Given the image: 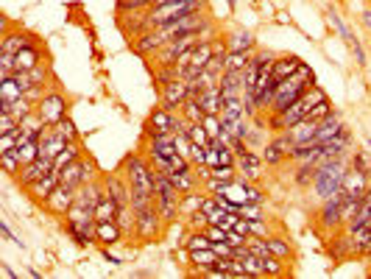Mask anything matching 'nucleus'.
<instances>
[{
  "mask_svg": "<svg viewBox=\"0 0 371 279\" xmlns=\"http://www.w3.org/2000/svg\"><path fill=\"white\" fill-rule=\"evenodd\" d=\"M179 248L181 251H193V248H213V240L204 229H188L184 240H179Z\"/></svg>",
  "mask_w": 371,
  "mask_h": 279,
  "instance_id": "34",
  "label": "nucleus"
},
{
  "mask_svg": "<svg viewBox=\"0 0 371 279\" xmlns=\"http://www.w3.org/2000/svg\"><path fill=\"white\" fill-rule=\"evenodd\" d=\"M226 48L229 51H249V54H254L257 51V40H254V34L249 29H238V31H232L226 37Z\"/></svg>",
  "mask_w": 371,
  "mask_h": 279,
  "instance_id": "30",
  "label": "nucleus"
},
{
  "mask_svg": "<svg viewBox=\"0 0 371 279\" xmlns=\"http://www.w3.org/2000/svg\"><path fill=\"white\" fill-rule=\"evenodd\" d=\"M101 257H104V260H106L109 265H115V268H120V265L126 262L123 257H117V254H112V251H109V246H101Z\"/></svg>",
  "mask_w": 371,
  "mask_h": 279,
  "instance_id": "56",
  "label": "nucleus"
},
{
  "mask_svg": "<svg viewBox=\"0 0 371 279\" xmlns=\"http://www.w3.org/2000/svg\"><path fill=\"white\" fill-rule=\"evenodd\" d=\"M293 145H296V143L288 137V131L274 134V137L263 145V162H265V168H279L282 162H288V154H290Z\"/></svg>",
  "mask_w": 371,
  "mask_h": 279,
  "instance_id": "9",
  "label": "nucleus"
},
{
  "mask_svg": "<svg viewBox=\"0 0 371 279\" xmlns=\"http://www.w3.org/2000/svg\"><path fill=\"white\" fill-rule=\"evenodd\" d=\"M0 271H3V276H6V279H17V273H15V271H12L9 265H3V268H0Z\"/></svg>",
  "mask_w": 371,
  "mask_h": 279,
  "instance_id": "59",
  "label": "nucleus"
},
{
  "mask_svg": "<svg viewBox=\"0 0 371 279\" xmlns=\"http://www.w3.org/2000/svg\"><path fill=\"white\" fill-rule=\"evenodd\" d=\"M15 151H17L20 162H23V165H28V162H34V159L40 157V140H31V143H23V145H17Z\"/></svg>",
  "mask_w": 371,
  "mask_h": 279,
  "instance_id": "45",
  "label": "nucleus"
},
{
  "mask_svg": "<svg viewBox=\"0 0 371 279\" xmlns=\"http://www.w3.org/2000/svg\"><path fill=\"white\" fill-rule=\"evenodd\" d=\"M0 165H3V173H9L12 179H17L20 170H23V162H20L17 151H3L0 154Z\"/></svg>",
  "mask_w": 371,
  "mask_h": 279,
  "instance_id": "42",
  "label": "nucleus"
},
{
  "mask_svg": "<svg viewBox=\"0 0 371 279\" xmlns=\"http://www.w3.org/2000/svg\"><path fill=\"white\" fill-rule=\"evenodd\" d=\"M221 93L224 98H235V95H243V70H226L221 76Z\"/></svg>",
  "mask_w": 371,
  "mask_h": 279,
  "instance_id": "33",
  "label": "nucleus"
},
{
  "mask_svg": "<svg viewBox=\"0 0 371 279\" xmlns=\"http://www.w3.org/2000/svg\"><path fill=\"white\" fill-rule=\"evenodd\" d=\"M313 84H315V73H313V67H310L307 62H302V67H299L290 79L277 81V93H274V101H271V106H268L265 115H282V112H285L293 101H299L302 93H304L307 87H313Z\"/></svg>",
  "mask_w": 371,
  "mask_h": 279,
  "instance_id": "2",
  "label": "nucleus"
},
{
  "mask_svg": "<svg viewBox=\"0 0 371 279\" xmlns=\"http://www.w3.org/2000/svg\"><path fill=\"white\" fill-rule=\"evenodd\" d=\"M368 187H371V176H365L363 170L349 165L346 176H343V184H340V193H346V196H365Z\"/></svg>",
  "mask_w": 371,
  "mask_h": 279,
  "instance_id": "22",
  "label": "nucleus"
},
{
  "mask_svg": "<svg viewBox=\"0 0 371 279\" xmlns=\"http://www.w3.org/2000/svg\"><path fill=\"white\" fill-rule=\"evenodd\" d=\"M263 168H265V162H263V154H257V151H243V154H238V173L243 176V179H249V182H260L263 179Z\"/></svg>",
  "mask_w": 371,
  "mask_h": 279,
  "instance_id": "15",
  "label": "nucleus"
},
{
  "mask_svg": "<svg viewBox=\"0 0 371 279\" xmlns=\"http://www.w3.org/2000/svg\"><path fill=\"white\" fill-rule=\"evenodd\" d=\"M365 145H368V151H371V137H368V140H365Z\"/></svg>",
  "mask_w": 371,
  "mask_h": 279,
  "instance_id": "62",
  "label": "nucleus"
},
{
  "mask_svg": "<svg viewBox=\"0 0 371 279\" xmlns=\"http://www.w3.org/2000/svg\"><path fill=\"white\" fill-rule=\"evenodd\" d=\"M315 131H318V120L304 118V120H299V123H293V126L288 129V137H290L296 145H302V143H313V140H315Z\"/></svg>",
  "mask_w": 371,
  "mask_h": 279,
  "instance_id": "28",
  "label": "nucleus"
},
{
  "mask_svg": "<svg viewBox=\"0 0 371 279\" xmlns=\"http://www.w3.org/2000/svg\"><path fill=\"white\" fill-rule=\"evenodd\" d=\"M34 112H37V104H31V101L23 95V98H17V101L12 104V112H9V115H12L17 123H23V120H26V118H31Z\"/></svg>",
  "mask_w": 371,
  "mask_h": 279,
  "instance_id": "43",
  "label": "nucleus"
},
{
  "mask_svg": "<svg viewBox=\"0 0 371 279\" xmlns=\"http://www.w3.org/2000/svg\"><path fill=\"white\" fill-rule=\"evenodd\" d=\"M299 67H302V56H296V54H279V56L274 59V79H277V81H285V79H290Z\"/></svg>",
  "mask_w": 371,
  "mask_h": 279,
  "instance_id": "26",
  "label": "nucleus"
},
{
  "mask_svg": "<svg viewBox=\"0 0 371 279\" xmlns=\"http://www.w3.org/2000/svg\"><path fill=\"white\" fill-rule=\"evenodd\" d=\"M188 98H190V87H188V79H181V76H176L173 81H167L159 90V104L167 106V109H173V112H179Z\"/></svg>",
  "mask_w": 371,
  "mask_h": 279,
  "instance_id": "11",
  "label": "nucleus"
},
{
  "mask_svg": "<svg viewBox=\"0 0 371 279\" xmlns=\"http://www.w3.org/2000/svg\"><path fill=\"white\" fill-rule=\"evenodd\" d=\"M20 123L12 118V115H0V134H9V131H15Z\"/></svg>",
  "mask_w": 371,
  "mask_h": 279,
  "instance_id": "55",
  "label": "nucleus"
},
{
  "mask_svg": "<svg viewBox=\"0 0 371 279\" xmlns=\"http://www.w3.org/2000/svg\"><path fill=\"white\" fill-rule=\"evenodd\" d=\"M349 126L343 123V118H340V112H332V115H327L321 123H318V131H315V140L313 143H327V140H335L338 134H343Z\"/></svg>",
  "mask_w": 371,
  "mask_h": 279,
  "instance_id": "23",
  "label": "nucleus"
},
{
  "mask_svg": "<svg viewBox=\"0 0 371 279\" xmlns=\"http://www.w3.org/2000/svg\"><path fill=\"white\" fill-rule=\"evenodd\" d=\"M162 45H165V40H162V34H159L156 29L142 31V34H137V37L131 40L134 54H137V56H142V59H154V54H156Z\"/></svg>",
  "mask_w": 371,
  "mask_h": 279,
  "instance_id": "17",
  "label": "nucleus"
},
{
  "mask_svg": "<svg viewBox=\"0 0 371 279\" xmlns=\"http://www.w3.org/2000/svg\"><path fill=\"white\" fill-rule=\"evenodd\" d=\"M53 129H56L62 137H67L70 143H73V140H81V137H79V129H76V123H73V118H70V115H67V118H62Z\"/></svg>",
  "mask_w": 371,
  "mask_h": 279,
  "instance_id": "49",
  "label": "nucleus"
},
{
  "mask_svg": "<svg viewBox=\"0 0 371 279\" xmlns=\"http://www.w3.org/2000/svg\"><path fill=\"white\" fill-rule=\"evenodd\" d=\"M327 251L332 254V260H346V257H354V248H352V234L346 229H338L332 243L327 246Z\"/></svg>",
  "mask_w": 371,
  "mask_h": 279,
  "instance_id": "29",
  "label": "nucleus"
},
{
  "mask_svg": "<svg viewBox=\"0 0 371 279\" xmlns=\"http://www.w3.org/2000/svg\"><path fill=\"white\" fill-rule=\"evenodd\" d=\"M170 182L176 184L179 193H193V190H201V179L196 173V165L188 168V170H176V173H167Z\"/></svg>",
  "mask_w": 371,
  "mask_h": 279,
  "instance_id": "25",
  "label": "nucleus"
},
{
  "mask_svg": "<svg viewBox=\"0 0 371 279\" xmlns=\"http://www.w3.org/2000/svg\"><path fill=\"white\" fill-rule=\"evenodd\" d=\"M332 112H335V109H332V104H329V98H327V101H321L318 106H313L307 118H310V120H318V123H321V120H324L327 115H332Z\"/></svg>",
  "mask_w": 371,
  "mask_h": 279,
  "instance_id": "51",
  "label": "nucleus"
},
{
  "mask_svg": "<svg viewBox=\"0 0 371 279\" xmlns=\"http://www.w3.org/2000/svg\"><path fill=\"white\" fill-rule=\"evenodd\" d=\"M42 62H48L42 45H40V42H37V45H28V48H23V51L15 54V73H31V70L40 67Z\"/></svg>",
  "mask_w": 371,
  "mask_h": 279,
  "instance_id": "18",
  "label": "nucleus"
},
{
  "mask_svg": "<svg viewBox=\"0 0 371 279\" xmlns=\"http://www.w3.org/2000/svg\"><path fill=\"white\" fill-rule=\"evenodd\" d=\"M184 221H188V229H207L210 226V218H207V212H193V215H188V218H184Z\"/></svg>",
  "mask_w": 371,
  "mask_h": 279,
  "instance_id": "52",
  "label": "nucleus"
},
{
  "mask_svg": "<svg viewBox=\"0 0 371 279\" xmlns=\"http://www.w3.org/2000/svg\"><path fill=\"white\" fill-rule=\"evenodd\" d=\"M37 115L42 118L45 126H56L62 118L70 115V98H67L59 87H51V90L45 93V98L37 104Z\"/></svg>",
  "mask_w": 371,
  "mask_h": 279,
  "instance_id": "6",
  "label": "nucleus"
},
{
  "mask_svg": "<svg viewBox=\"0 0 371 279\" xmlns=\"http://www.w3.org/2000/svg\"><path fill=\"white\" fill-rule=\"evenodd\" d=\"M315 162H296L293 165V173H290V182L299 187V190H310L313 187V179H315Z\"/></svg>",
  "mask_w": 371,
  "mask_h": 279,
  "instance_id": "32",
  "label": "nucleus"
},
{
  "mask_svg": "<svg viewBox=\"0 0 371 279\" xmlns=\"http://www.w3.org/2000/svg\"><path fill=\"white\" fill-rule=\"evenodd\" d=\"M193 98L201 101V106H204L207 115H221V109H224V93H221L218 84H215V87H207L204 93H199V95H193Z\"/></svg>",
  "mask_w": 371,
  "mask_h": 279,
  "instance_id": "31",
  "label": "nucleus"
},
{
  "mask_svg": "<svg viewBox=\"0 0 371 279\" xmlns=\"http://www.w3.org/2000/svg\"><path fill=\"white\" fill-rule=\"evenodd\" d=\"M360 20H363V26L371 31V9H363V15H360Z\"/></svg>",
  "mask_w": 371,
  "mask_h": 279,
  "instance_id": "57",
  "label": "nucleus"
},
{
  "mask_svg": "<svg viewBox=\"0 0 371 279\" xmlns=\"http://www.w3.org/2000/svg\"><path fill=\"white\" fill-rule=\"evenodd\" d=\"M188 140L196 145H210V134H207L204 123H188Z\"/></svg>",
  "mask_w": 371,
  "mask_h": 279,
  "instance_id": "47",
  "label": "nucleus"
},
{
  "mask_svg": "<svg viewBox=\"0 0 371 279\" xmlns=\"http://www.w3.org/2000/svg\"><path fill=\"white\" fill-rule=\"evenodd\" d=\"M246 232H249V237H268V234H274V229H271L268 218H260V221H246Z\"/></svg>",
  "mask_w": 371,
  "mask_h": 279,
  "instance_id": "46",
  "label": "nucleus"
},
{
  "mask_svg": "<svg viewBox=\"0 0 371 279\" xmlns=\"http://www.w3.org/2000/svg\"><path fill=\"white\" fill-rule=\"evenodd\" d=\"M218 45H221V40H201V42H196L190 51H188V67L181 70V79H196L199 73H204L207 70V65H210V59L215 56V51H218Z\"/></svg>",
  "mask_w": 371,
  "mask_h": 279,
  "instance_id": "7",
  "label": "nucleus"
},
{
  "mask_svg": "<svg viewBox=\"0 0 371 279\" xmlns=\"http://www.w3.org/2000/svg\"><path fill=\"white\" fill-rule=\"evenodd\" d=\"M17 148V129L9 131V134H0V154L3 151H15Z\"/></svg>",
  "mask_w": 371,
  "mask_h": 279,
  "instance_id": "54",
  "label": "nucleus"
},
{
  "mask_svg": "<svg viewBox=\"0 0 371 279\" xmlns=\"http://www.w3.org/2000/svg\"><path fill=\"white\" fill-rule=\"evenodd\" d=\"M59 182H62V173H59V170H51L48 176H42V179H37L34 184H28V187H26V193L31 196V201H34V204H40V207H42V204H45V198L56 190V184H59Z\"/></svg>",
  "mask_w": 371,
  "mask_h": 279,
  "instance_id": "19",
  "label": "nucleus"
},
{
  "mask_svg": "<svg viewBox=\"0 0 371 279\" xmlns=\"http://www.w3.org/2000/svg\"><path fill=\"white\" fill-rule=\"evenodd\" d=\"M263 268H265V279H268V276H285V273L290 271V265H288L285 260L274 257V254H265V257H263Z\"/></svg>",
  "mask_w": 371,
  "mask_h": 279,
  "instance_id": "41",
  "label": "nucleus"
},
{
  "mask_svg": "<svg viewBox=\"0 0 371 279\" xmlns=\"http://www.w3.org/2000/svg\"><path fill=\"white\" fill-rule=\"evenodd\" d=\"M252 54L249 51H226V70H246Z\"/></svg>",
  "mask_w": 371,
  "mask_h": 279,
  "instance_id": "44",
  "label": "nucleus"
},
{
  "mask_svg": "<svg viewBox=\"0 0 371 279\" xmlns=\"http://www.w3.org/2000/svg\"><path fill=\"white\" fill-rule=\"evenodd\" d=\"M0 232H3V237H6L9 243H15V246H20V248H26V243H23V237L12 232V226H9V221H6V218H3V221H0Z\"/></svg>",
  "mask_w": 371,
  "mask_h": 279,
  "instance_id": "53",
  "label": "nucleus"
},
{
  "mask_svg": "<svg viewBox=\"0 0 371 279\" xmlns=\"http://www.w3.org/2000/svg\"><path fill=\"white\" fill-rule=\"evenodd\" d=\"M360 257L371 260V232H368V240H365V246H363V254H360Z\"/></svg>",
  "mask_w": 371,
  "mask_h": 279,
  "instance_id": "58",
  "label": "nucleus"
},
{
  "mask_svg": "<svg viewBox=\"0 0 371 279\" xmlns=\"http://www.w3.org/2000/svg\"><path fill=\"white\" fill-rule=\"evenodd\" d=\"M79 157H84V145H81V140H73V143H67V145H65V151L53 159V170H59V173H62V170H65L70 162H76Z\"/></svg>",
  "mask_w": 371,
  "mask_h": 279,
  "instance_id": "35",
  "label": "nucleus"
},
{
  "mask_svg": "<svg viewBox=\"0 0 371 279\" xmlns=\"http://www.w3.org/2000/svg\"><path fill=\"white\" fill-rule=\"evenodd\" d=\"M101 179H104L106 193H109V196H112L120 207L131 204V187H129V182H126L123 170H115V173H101Z\"/></svg>",
  "mask_w": 371,
  "mask_h": 279,
  "instance_id": "13",
  "label": "nucleus"
},
{
  "mask_svg": "<svg viewBox=\"0 0 371 279\" xmlns=\"http://www.w3.org/2000/svg\"><path fill=\"white\" fill-rule=\"evenodd\" d=\"M53 170V159H48V157H37L34 162H28V165H23V170H20V176L15 179L23 190L28 187V184H34L37 179H42V176H48Z\"/></svg>",
  "mask_w": 371,
  "mask_h": 279,
  "instance_id": "16",
  "label": "nucleus"
},
{
  "mask_svg": "<svg viewBox=\"0 0 371 279\" xmlns=\"http://www.w3.org/2000/svg\"><path fill=\"white\" fill-rule=\"evenodd\" d=\"M70 140L67 137H62L53 126H48L45 129V134L40 137V157H48V159H56L62 151H65V145H67Z\"/></svg>",
  "mask_w": 371,
  "mask_h": 279,
  "instance_id": "21",
  "label": "nucleus"
},
{
  "mask_svg": "<svg viewBox=\"0 0 371 279\" xmlns=\"http://www.w3.org/2000/svg\"><path fill=\"white\" fill-rule=\"evenodd\" d=\"M167 229H170V226H167L165 218L159 215L156 201L148 204V207L134 209V237H137L140 243H156V240L165 237Z\"/></svg>",
  "mask_w": 371,
  "mask_h": 279,
  "instance_id": "5",
  "label": "nucleus"
},
{
  "mask_svg": "<svg viewBox=\"0 0 371 279\" xmlns=\"http://www.w3.org/2000/svg\"><path fill=\"white\" fill-rule=\"evenodd\" d=\"M179 112H181V118L188 120V123H201V120H204V115H207V112H204V106H201V101H199V98H193V95H190L188 101H184V106H181Z\"/></svg>",
  "mask_w": 371,
  "mask_h": 279,
  "instance_id": "38",
  "label": "nucleus"
},
{
  "mask_svg": "<svg viewBox=\"0 0 371 279\" xmlns=\"http://www.w3.org/2000/svg\"><path fill=\"white\" fill-rule=\"evenodd\" d=\"M204 196H207V193H201V190L181 193V218H188V215L199 212V209H201V204H204Z\"/></svg>",
  "mask_w": 371,
  "mask_h": 279,
  "instance_id": "39",
  "label": "nucleus"
},
{
  "mask_svg": "<svg viewBox=\"0 0 371 279\" xmlns=\"http://www.w3.org/2000/svg\"><path fill=\"white\" fill-rule=\"evenodd\" d=\"M340 207H343V193H335L332 198L321 201L318 212H315V226L324 232V234H335L338 229H343V215H340Z\"/></svg>",
  "mask_w": 371,
  "mask_h": 279,
  "instance_id": "8",
  "label": "nucleus"
},
{
  "mask_svg": "<svg viewBox=\"0 0 371 279\" xmlns=\"http://www.w3.org/2000/svg\"><path fill=\"white\" fill-rule=\"evenodd\" d=\"M95 226H98L95 209H84V207L73 204V207L65 212V232H67L70 240H73L76 246H81V248H90V246L98 243V240H95Z\"/></svg>",
  "mask_w": 371,
  "mask_h": 279,
  "instance_id": "3",
  "label": "nucleus"
},
{
  "mask_svg": "<svg viewBox=\"0 0 371 279\" xmlns=\"http://www.w3.org/2000/svg\"><path fill=\"white\" fill-rule=\"evenodd\" d=\"M226 6H229V9L235 12V9H238V0H226Z\"/></svg>",
  "mask_w": 371,
  "mask_h": 279,
  "instance_id": "60",
  "label": "nucleus"
},
{
  "mask_svg": "<svg viewBox=\"0 0 371 279\" xmlns=\"http://www.w3.org/2000/svg\"><path fill=\"white\" fill-rule=\"evenodd\" d=\"M349 165L357 168V170H363L365 176H371V151H368V145H365V148H352Z\"/></svg>",
  "mask_w": 371,
  "mask_h": 279,
  "instance_id": "40",
  "label": "nucleus"
},
{
  "mask_svg": "<svg viewBox=\"0 0 371 279\" xmlns=\"http://www.w3.org/2000/svg\"><path fill=\"white\" fill-rule=\"evenodd\" d=\"M346 48H349V54L354 56V65H357V67H365V65H368V59H365V48H363L360 40H352Z\"/></svg>",
  "mask_w": 371,
  "mask_h": 279,
  "instance_id": "50",
  "label": "nucleus"
},
{
  "mask_svg": "<svg viewBox=\"0 0 371 279\" xmlns=\"http://www.w3.org/2000/svg\"><path fill=\"white\" fill-rule=\"evenodd\" d=\"M101 173H98V168H95V162L90 159V157H79L76 162H70L65 170H62V182L65 184H70V187H81V184H87V182H92V179H98Z\"/></svg>",
  "mask_w": 371,
  "mask_h": 279,
  "instance_id": "10",
  "label": "nucleus"
},
{
  "mask_svg": "<svg viewBox=\"0 0 371 279\" xmlns=\"http://www.w3.org/2000/svg\"><path fill=\"white\" fill-rule=\"evenodd\" d=\"M40 40H37V34H31V31H26V29H15V31H3V40H0V51L3 54H17V51H23V48H28V45H37Z\"/></svg>",
  "mask_w": 371,
  "mask_h": 279,
  "instance_id": "14",
  "label": "nucleus"
},
{
  "mask_svg": "<svg viewBox=\"0 0 371 279\" xmlns=\"http://www.w3.org/2000/svg\"><path fill=\"white\" fill-rule=\"evenodd\" d=\"M76 193H79V187H70V184H65V182H59L56 184V190L45 198V209L51 212V215H59V218H65V212L73 207V201H76Z\"/></svg>",
  "mask_w": 371,
  "mask_h": 279,
  "instance_id": "12",
  "label": "nucleus"
},
{
  "mask_svg": "<svg viewBox=\"0 0 371 279\" xmlns=\"http://www.w3.org/2000/svg\"><path fill=\"white\" fill-rule=\"evenodd\" d=\"M95 240H98V246H117V243H123L126 240V232L120 229V223L117 221H101L98 226H95Z\"/></svg>",
  "mask_w": 371,
  "mask_h": 279,
  "instance_id": "24",
  "label": "nucleus"
},
{
  "mask_svg": "<svg viewBox=\"0 0 371 279\" xmlns=\"http://www.w3.org/2000/svg\"><path fill=\"white\" fill-rule=\"evenodd\" d=\"M120 170L131 187V207L134 209L156 201V168L151 165V159L142 151L126 154V159L120 162Z\"/></svg>",
  "mask_w": 371,
  "mask_h": 279,
  "instance_id": "1",
  "label": "nucleus"
},
{
  "mask_svg": "<svg viewBox=\"0 0 371 279\" xmlns=\"http://www.w3.org/2000/svg\"><path fill=\"white\" fill-rule=\"evenodd\" d=\"M204 129H207V134H210V140H218L221 134H224V123H221V115H204Z\"/></svg>",
  "mask_w": 371,
  "mask_h": 279,
  "instance_id": "48",
  "label": "nucleus"
},
{
  "mask_svg": "<svg viewBox=\"0 0 371 279\" xmlns=\"http://www.w3.org/2000/svg\"><path fill=\"white\" fill-rule=\"evenodd\" d=\"M117 209H120V204L109 196V193H104V198L98 201V207H95V221L101 223V221H115L117 218Z\"/></svg>",
  "mask_w": 371,
  "mask_h": 279,
  "instance_id": "37",
  "label": "nucleus"
},
{
  "mask_svg": "<svg viewBox=\"0 0 371 279\" xmlns=\"http://www.w3.org/2000/svg\"><path fill=\"white\" fill-rule=\"evenodd\" d=\"M365 204H368V207H371V187H368V190H365Z\"/></svg>",
  "mask_w": 371,
  "mask_h": 279,
  "instance_id": "61",
  "label": "nucleus"
},
{
  "mask_svg": "<svg viewBox=\"0 0 371 279\" xmlns=\"http://www.w3.org/2000/svg\"><path fill=\"white\" fill-rule=\"evenodd\" d=\"M218 251L215 248H193L188 251V262H190V273L193 276H204V271H210L218 262Z\"/></svg>",
  "mask_w": 371,
  "mask_h": 279,
  "instance_id": "20",
  "label": "nucleus"
},
{
  "mask_svg": "<svg viewBox=\"0 0 371 279\" xmlns=\"http://www.w3.org/2000/svg\"><path fill=\"white\" fill-rule=\"evenodd\" d=\"M318 170H315V179H313V196H315V201L321 204V201H327V198H332L335 193H340V184H343V176H346V168H349V157H343V159H332V162H327V165H315Z\"/></svg>",
  "mask_w": 371,
  "mask_h": 279,
  "instance_id": "4",
  "label": "nucleus"
},
{
  "mask_svg": "<svg viewBox=\"0 0 371 279\" xmlns=\"http://www.w3.org/2000/svg\"><path fill=\"white\" fill-rule=\"evenodd\" d=\"M327 20H329V23L335 26V31H338V37H340V40H343L346 45H349L352 40H357V37L352 34V29H349V23L343 20V15H340V12L335 9V6H327Z\"/></svg>",
  "mask_w": 371,
  "mask_h": 279,
  "instance_id": "36",
  "label": "nucleus"
},
{
  "mask_svg": "<svg viewBox=\"0 0 371 279\" xmlns=\"http://www.w3.org/2000/svg\"><path fill=\"white\" fill-rule=\"evenodd\" d=\"M263 246H265V251H268V254H274V257L285 260L288 265L293 262V246H290V240H288V237L268 234V237H263Z\"/></svg>",
  "mask_w": 371,
  "mask_h": 279,
  "instance_id": "27",
  "label": "nucleus"
}]
</instances>
